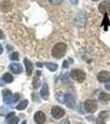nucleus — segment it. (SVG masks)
Here are the masks:
<instances>
[{
    "mask_svg": "<svg viewBox=\"0 0 110 124\" xmlns=\"http://www.w3.org/2000/svg\"><path fill=\"white\" fill-rule=\"evenodd\" d=\"M66 51H67V46L64 43H58L53 46L52 50V55L57 59H61L64 56Z\"/></svg>",
    "mask_w": 110,
    "mask_h": 124,
    "instance_id": "obj_1",
    "label": "nucleus"
},
{
    "mask_svg": "<svg viewBox=\"0 0 110 124\" xmlns=\"http://www.w3.org/2000/svg\"><path fill=\"white\" fill-rule=\"evenodd\" d=\"M70 76L74 80L79 82V83H82L85 79V73L81 70H72L70 74Z\"/></svg>",
    "mask_w": 110,
    "mask_h": 124,
    "instance_id": "obj_2",
    "label": "nucleus"
},
{
    "mask_svg": "<svg viewBox=\"0 0 110 124\" xmlns=\"http://www.w3.org/2000/svg\"><path fill=\"white\" fill-rule=\"evenodd\" d=\"M84 108L87 113H93L97 110V103L96 101L92 100V99H88L84 103Z\"/></svg>",
    "mask_w": 110,
    "mask_h": 124,
    "instance_id": "obj_3",
    "label": "nucleus"
},
{
    "mask_svg": "<svg viewBox=\"0 0 110 124\" xmlns=\"http://www.w3.org/2000/svg\"><path fill=\"white\" fill-rule=\"evenodd\" d=\"M51 113L53 117H55L56 119H59L65 115V111H64V109L62 108L61 107L54 106V107H53V108L51 110Z\"/></svg>",
    "mask_w": 110,
    "mask_h": 124,
    "instance_id": "obj_4",
    "label": "nucleus"
},
{
    "mask_svg": "<svg viewBox=\"0 0 110 124\" xmlns=\"http://www.w3.org/2000/svg\"><path fill=\"white\" fill-rule=\"evenodd\" d=\"M109 117V113L108 111H102L98 115V117L96 118V123L97 124H105L107 120Z\"/></svg>",
    "mask_w": 110,
    "mask_h": 124,
    "instance_id": "obj_5",
    "label": "nucleus"
},
{
    "mask_svg": "<svg viewBox=\"0 0 110 124\" xmlns=\"http://www.w3.org/2000/svg\"><path fill=\"white\" fill-rule=\"evenodd\" d=\"M99 10L101 13H106V14H110V1L106 0L104 1L99 4Z\"/></svg>",
    "mask_w": 110,
    "mask_h": 124,
    "instance_id": "obj_6",
    "label": "nucleus"
},
{
    "mask_svg": "<svg viewBox=\"0 0 110 124\" xmlns=\"http://www.w3.org/2000/svg\"><path fill=\"white\" fill-rule=\"evenodd\" d=\"M97 78L99 81L102 82V83H109L110 82V72L109 71H100L97 75Z\"/></svg>",
    "mask_w": 110,
    "mask_h": 124,
    "instance_id": "obj_7",
    "label": "nucleus"
},
{
    "mask_svg": "<svg viewBox=\"0 0 110 124\" xmlns=\"http://www.w3.org/2000/svg\"><path fill=\"white\" fill-rule=\"evenodd\" d=\"M3 98L4 103H7V104H11L12 103H13V93L9 89H4L3 91Z\"/></svg>",
    "mask_w": 110,
    "mask_h": 124,
    "instance_id": "obj_8",
    "label": "nucleus"
},
{
    "mask_svg": "<svg viewBox=\"0 0 110 124\" xmlns=\"http://www.w3.org/2000/svg\"><path fill=\"white\" fill-rule=\"evenodd\" d=\"M64 103H66L67 108H74V106L76 104V101L74 97L70 93H67V94L64 95Z\"/></svg>",
    "mask_w": 110,
    "mask_h": 124,
    "instance_id": "obj_9",
    "label": "nucleus"
},
{
    "mask_svg": "<svg viewBox=\"0 0 110 124\" xmlns=\"http://www.w3.org/2000/svg\"><path fill=\"white\" fill-rule=\"evenodd\" d=\"M9 70H11L13 73L16 74V75H18L21 74L23 71V68L22 65L19 63H12L9 65Z\"/></svg>",
    "mask_w": 110,
    "mask_h": 124,
    "instance_id": "obj_10",
    "label": "nucleus"
},
{
    "mask_svg": "<svg viewBox=\"0 0 110 124\" xmlns=\"http://www.w3.org/2000/svg\"><path fill=\"white\" fill-rule=\"evenodd\" d=\"M34 120H35V122L37 124H44L45 123V120H46L45 113L40 111L37 112L35 114V116H34Z\"/></svg>",
    "mask_w": 110,
    "mask_h": 124,
    "instance_id": "obj_11",
    "label": "nucleus"
},
{
    "mask_svg": "<svg viewBox=\"0 0 110 124\" xmlns=\"http://www.w3.org/2000/svg\"><path fill=\"white\" fill-rule=\"evenodd\" d=\"M49 86L46 83L42 85V88H41V90H40V95L41 97L43 98L44 99H47L48 97H49Z\"/></svg>",
    "mask_w": 110,
    "mask_h": 124,
    "instance_id": "obj_12",
    "label": "nucleus"
},
{
    "mask_svg": "<svg viewBox=\"0 0 110 124\" xmlns=\"http://www.w3.org/2000/svg\"><path fill=\"white\" fill-rule=\"evenodd\" d=\"M24 64L26 65V73L28 75H31L33 71V65L29 60H27L26 58L24 59Z\"/></svg>",
    "mask_w": 110,
    "mask_h": 124,
    "instance_id": "obj_13",
    "label": "nucleus"
},
{
    "mask_svg": "<svg viewBox=\"0 0 110 124\" xmlns=\"http://www.w3.org/2000/svg\"><path fill=\"white\" fill-rule=\"evenodd\" d=\"M2 79L5 82V83H12L13 81V77L11 74L6 73L3 75V76L2 77Z\"/></svg>",
    "mask_w": 110,
    "mask_h": 124,
    "instance_id": "obj_14",
    "label": "nucleus"
},
{
    "mask_svg": "<svg viewBox=\"0 0 110 124\" xmlns=\"http://www.w3.org/2000/svg\"><path fill=\"white\" fill-rule=\"evenodd\" d=\"M45 66L47 67V69H49V70L53 72V71H56L58 69V65L55 63H46L45 64Z\"/></svg>",
    "mask_w": 110,
    "mask_h": 124,
    "instance_id": "obj_15",
    "label": "nucleus"
},
{
    "mask_svg": "<svg viewBox=\"0 0 110 124\" xmlns=\"http://www.w3.org/2000/svg\"><path fill=\"white\" fill-rule=\"evenodd\" d=\"M99 98L103 102H108L110 100V95L107 93H101Z\"/></svg>",
    "mask_w": 110,
    "mask_h": 124,
    "instance_id": "obj_16",
    "label": "nucleus"
},
{
    "mask_svg": "<svg viewBox=\"0 0 110 124\" xmlns=\"http://www.w3.org/2000/svg\"><path fill=\"white\" fill-rule=\"evenodd\" d=\"M27 104H28V101L27 100H23L21 101L19 104H17V110H23L25 109L27 107Z\"/></svg>",
    "mask_w": 110,
    "mask_h": 124,
    "instance_id": "obj_17",
    "label": "nucleus"
},
{
    "mask_svg": "<svg viewBox=\"0 0 110 124\" xmlns=\"http://www.w3.org/2000/svg\"><path fill=\"white\" fill-rule=\"evenodd\" d=\"M19 122V118L16 116H14L12 118L7 120V124H17Z\"/></svg>",
    "mask_w": 110,
    "mask_h": 124,
    "instance_id": "obj_18",
    "label": "nucleus"
},
{
    "mask_svg": "<svg viewBox=\"0 0 110 124\" xmlns=\"http://www.w3.org/2000/svg\"><path fill=\"white\" fill-rule=\"evenodd\" d=\"M33 86L35 89H37L38 87L39 86V85H40V83H39V79H38V77H35V79H34V82H33Z\"/></svg>",
    "mask_w": 110,
    "mask_h": 124,
    "instance_id": "obj_19",
    "label": "nucleus"
},
{
    "mask_svg": "<svg viewBox=\"0 0 110 124\" xmlns=\"http://www.w3.org/2000/svg\"><path fill=\"white\" fill-rule=\"evenodd\" d=\"M11 60L12 61H18L19 60V55H18V53L17 52H14L12 54V55H11Z\"/></svg>",
    "mask_w": 110,
    "mask_h": 124,
    "instance_id": "obj_20",
    "label": "nucleus"
},
{
    "mask_svg": "<svg viewBox=\"0 0 110 124\" xmlns=\"http://www.w3.org/2000/svg\"><path fill=\"white\" fill-rule=\"evenodd\" d=\"M50 2V3H52L53 5H58L63 2V0H49Z\"/></svg>",
    "mask_w": 110,
    "mask_h": 124,
    "instance_id": "obj_21",
    "label": "nucleus"
},
{
    "mask_svg": "<svg viewBox=\"0 0 110 124\" xmlns=\"http://www.w3.org/2000/svg\"><path fill=\"white\" fill-rule=\"evenodd\" d=\"M19 99H20V94L19 93H16V94L14 95V98H13V103L17 102Z\"/></svg>",
    "mask_w": 110,
    "mask_h": 124,
    "instance_id": "obj_22",
    "label": "nucleus"
},
{
    "mask_svg": "<svg viewBox=\"0 0 110 124\" xmlns=\"http://www.w3.org/2000/svg\"><path fill=\"white\" fill-rule=\"evenodd\" d=\"M15 116V113H8V115L7 116V120H9L10 118H12L13 117H14Z\"/></svg>",
    "mask_w": 110,
    "mask_h": 124,
    "instance_id": "obj_23",
    "label": "nucleus"
},
{
    "mask_svg": "<svg viewBox=\"0 0 110 124\" xmlns=\"http://www.w3.org/2000/svg\"><path fill=\"white\" fill-rule=\"evenodd\" d=\"M0 39H2V40L5 39V35L3 34V31H1V30H0Z\"/></svg>",
    "mask_w": 110,
    "mask_h": 124,
    "instance_id": "obj_24",
    "label": "nucleus"
},
{
    "mask_svg": "<svg viewBox=\"0 0 110 124\" xmlns=\"http://www.w3.org/2000/svg\"><path fill=\"white\" fill-rule=\"evenodd\" d=\"M69 1L71 2L73 5H77L78 3V0H69Z\"/></svg>",
    "mask_w": 110,
    "mask_h": 124,
    "instance_id": "obj_25",
    "label": "nucleus"
},
{
    "mask_svg": "<svg viewBox=\"0 0 110 124\" xmlns=\"http://www.w3.org/2000/svg\"><path fill=\"white\" fill-rule=\"evenodd\" d=\"M105 89H108V90H110V84L105 85Z\"/></svg>",
    "mask_w": 110,
    "mask_h": 124,
    "instance_id": "obj_26",
    "label": "nucleus"
},
{
    "mask_svg": "<svg viewBox=\"0 0 110 124\" xmlns=\"http://www.w3.org/2000/svg\"><path fill=\"white\" fill-rule=\"evenodd\" d=\"M3 51V46H1V44H0V54H2Z\"/></svg>",
    "mask_w": 110,
    "mask_h": 124,
    "instance_id": "obj_27",
    "label": "nucleus"
},
{
    "mask_svg": "<svg viewBox=\"0 0 110 124\" xmlns=\"http://www.w3.org/2000/svg\"><path fill=\"white\" fill-rule=\"evenodd\" d=\"M37 66H39V67H41V66H43V65L40 63H37Z\"/></svg>",
    "mask_w": 110,
    "mask_h": 124,
    "instance_id": "obj_28",
    "label": "nucleus"
},
{
    "mask_svg": "<svg viewBox=\"0 0 110 124\" xmlns=\"http://www.w3.org/2000/svg\"><path fill=\"white\" fill-rule=\"evenodd\" d=\"M26 121H24V122H23V123H21V124H26Z\"/></svg>",
    "mask_w": 110,
    "mask_h": 124,
    "instance_id": "obj_29",
    "label": "nucleus"
},
{
    "mask_svg": "<svg viewBox=\"0 0 110 124\" xmlns=\"http://www.w3.org/2000/svg\"><path fill=\"white\" fill-rule=\"evenodd\" d=\"M92 1H99V0H92Z\"/></svg>",
    "mask_w": 110,
    "mask_h": 124,
    "instance_id": "obj_30",
    "label": "nucleus"
}]
</instances>
